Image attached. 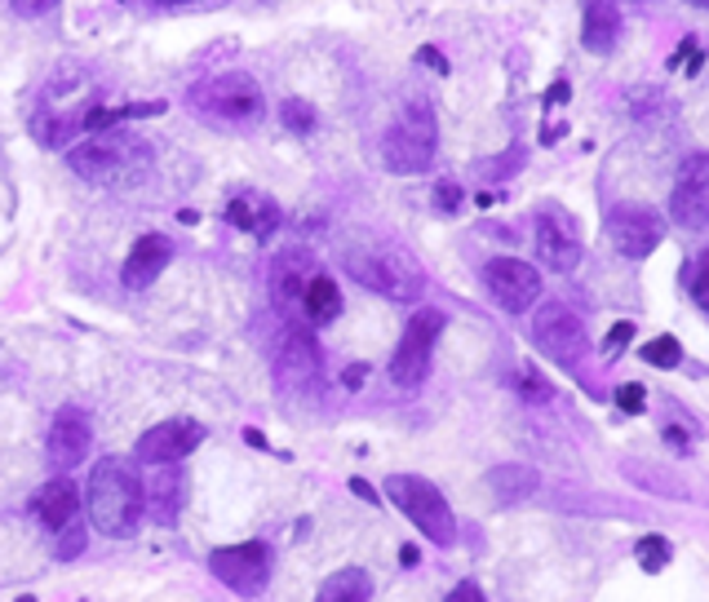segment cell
I'll list each match as a JSON object with an SVG mask.
<instances>
[{
    "label": "cell",
    "instance_id": "obj_1",
    "mask_svg": "<svg viewBox=\"0 0 709 602\" xmlns=\"http://www.w3.org/2000/svg\"><path fill=\"white\" fill-rule=\"evenodd\" d=\"M147 514V488L138 479V465L124 456H102L89 470V519L102 536L129 541Z\"/></svg>",
    "mask_w": 709,
    "mask_h": 602
},
{
    "label": "cell",
    "instance_id": "obj_2",
    "mask_svg": "<svg viewBox=\"0 0 709 602\" xmlns=\"http://www.w3.org/2000/svg\"><path fill=\"white\" fill-rule=\"evenodd\" d=\"M386 496H390V505L403 519L417 523V532L426 541H435V545H452L457 541V519L448 510V496L430 479H421V474H390L386 479Z\"/></svg>",
    "mask_w": 709,
    "mask_h": 602
},
{
    "label": "cell",
    "instance_id": "obj_3",
    "mask_svg": "<svg viewBox=\"0 0 709 602\" xmlns=\"http://www.w3.org/2000/svg\"><path fill=\"white\" fill-rule=\"evenodd\" d=\"M342 267L363 289H372V293H381L390 301H412L421 298V289H426L421 267L408 253H399V249H347Z\"/></svg>",
    "mask_w": 709,
    "mask_h": 602
},
{
    "label": "cell",
    "instance_id": "obj_4",
    "mask_svg": "<svg viewBox=\"0 0 709 602\" xmlns=\"http://www.w3.org/2000/svg\"><path fill=\"white\" fill-rule=\"evenodd\" d=\"M435 142H439L435 111L426 102H408L403 116L381 138V160L395 173H426L435 164Z\"/></svg>",
    "mask_w": 709,
    "mask_h": 602
},
{
    "label": "cell",
    "instance_id": "obj_5",
    "mask_svg": "<svg viewBox=\"0 0 709 602\" xmlns=\"http://www.w3.org/2000/svg\"><path fill=\"white\" fill-rule=\"evenodd\" d=\"M532 341L541 354H550L559 368H577L590 354V332L581 323L577 310H568L563 301H546L532 319Z\"/></svg>",
    "mask_w": 709,
    "mask_h": 602
},
{
    "label": "cell",
    "instance_id": "obj_6",
    "mask_svg": "<svg viewBox=\"0 0 709 602\" xmlns=\"http://www.w3.org/2000/svg\"><path fill=\"white\" fill-rule=\"evenodd\" d=\"M439 332H443V310H435V305H426V310H417V314L408 319V328H403V337H399V345H395V359H390V381H395V385L412 390V385L426 381V372H430V350H435Z\"/></svg>",
    "mask_w": 709,
    "mask_h": 602
},
{
    "label": "cell",
    "instance_id": "obj_7",
    "mask_svg": "<svg viewBox=\"0 0 709 602\" xmlns=\"http://www.w3.org/2000/svg\"><path fill=\"white\" fill-rule=\"evenodd\" d=\"M603 227H608L612 249L621 258H630V262L652 258L661 249V240H666V218L657 209H648V204H617V209H608Z\"/></svg>",
    "mask_w": 709,
    "mask_h": 602
},
{
    "label": "cell",
    "instance_id": "obj_8",
    "mask_svg": "<svg viewBox=\"0 0 709 602\" xmlns=\"http://www.w3.org/2000/svg\"><path fill=\"white\" fill-rule=\"evenodd\" d=\"M209 572H213L227 590L253 599V594H262L267 581H271V550H267L262 541H244V545L213 550V554H209Z\"/></svg>",
    "mask_w": 709,
    "mask_h": 602
},
{
    "label": "cell",
    "instance_id": "obj_9",
    "mask_svg": "<svg viewBox=\"0 0 709 602\" xmlns=\"http://www.w3.org/2000/svg\"><path fill=\"white\" fill-rule=\"evenodd\" d=\"M483 284H488L492 301H497L501 310H510V314L532 310L537 298H541V275H537V267H532V262H519V258H492V262L483 267Z\"/></svg>",
    "mask_w": 709,
    "mask_h": 602
},
{
    "label": "cell",
    "instance_id": "obj_10",
    "mask_svg": "<svg viewBox=\"0 0 709 602\" xmlns=\"http://www.w3.org/2000/svg\"><path fill=\"white\" fill-rule=\"evenodd\" d=\"M670 218L683 231H706L709 227V151H697L683 160L670 195Z\"/></svg>",
    "mask_w": 709,
    "mask_h": 602
},
{
    "label": "cell",
    "instance_id": "obj_11",
    "mask_svg": "<svg viewBox=\"0 0 709 602\" xmlns=\"http://www.w3.org/2000/svg\"><path fill=\"white\" fill-rule=\"evenodd\" d=\"M196 102H204L209 111L218 116H231V120H249L262 111V89L249 71H218L213 80H204L196 89Z\"/></svg>",
    "mask_w": 709,
    "mask_h": 602
},
{
    "label": "cell",
    "instance_id": "obj_12",
    "mask_svg": "<svg viewBox=\"0 0 709 602\" xmlns=\"http://www.w3.org/2000/svg\"><path fill=\"white\" fill-rule=\"evenodd\" d=\"M200 443H204V425L191 421V417H173V421L151 425V430L138 439L133 456L147 461V465H164V461H182V456L196 452Z\"/></svg>",
    "mask_w": 709,
    "mask_h": 602
},
{
    "label": "cell",
    "instance_id": "obj_13",
    "mask_svg": "<svg viewBox=\"0 0 709 602\" xmlns=\"http://www.w3.org/2000/svg\"><path fill=\"white\" fill-rule=\"evenodd\" d=\"M89 448H93V425H89V417H84L80 408H58V417H53V425H49V434H44L49 465H53V470H71V465H80V461L89 456Z\"/></svg>",
    "mask_w": 709,
    "mask_h": 602
},
{
    "label": "cell",
    "instance_id": "obj_14",
    "mask_svg": "<svg viewBox=\"0 0 709 602\" xmlns=\"http://www.w3.org/2000/svg\"><path fill=\"white\" fill-rule=\"evenodd\" d=\"M537 253H541V262L550 267V271H559V275H568V271H577L581 267V240H577V231L568 227V218L555 209V213H541V222H537Z\"/></svg>",
    "mask_w": 709,
    "mask_h": 602
},
{
    "label": "cell",
    "instance_id": "obj_15",
    "mask_svg": "<svg viewBox=\"0 0 709 602\" xmlns=\"http://www.w3.org/2000/svg\"><path fill=\"white\" fill-rule=\"evenodd\" d=\"M147 488V514L156 523H178V510L187 501V479H182V465L178 461H164V465H151V479L142 483Z\"/></svg>",
    "mask_w": 709,
    "mask_h": 602
},
{
    "label": "cell",
    "instance_id": "obj_16",
    "mask_svg": "<svg viewBox=\"0 0 709 602\" xmlns=\"http://www.w3.org/2000/svg\"><path fill=\"white\" fill-rule=\"evenodd\" d=\"M169 258H173V244H169L164 235H142V240L129 249L124 267H120V284H124V289H151V284L160 280V271L169 267Z\"/></svg>",
    "mask_w": 709,
    "mask_h": 602
},
{
    "label": "cell",
    "instance_id": "obj_17",
    "mask_svg": "<svg viewBox=\"0 0 709 602\" xmlns=\"http://www.w3.org/2000/svg\"><path fill=\"white\" fill-rule=\"evenodd\" d=\"M31 510H36V519L44 523V532H62V528L76 519V510H80V492H76L71 479H53V483H44V488L31 496Z\"/></svg>",
    "mask_w": 709,
    "mask_h": 602
},
{
    "label": "cell",
    "instance_id": "obj_18",
    "mask_svg": "<svg viewBox=\"0 0 709 602\" xmlns=\"http://www.w3.org/2000/svg\"><path fill=\"white\" fill-rule=\"evenodd\" d=\"M116 138H84L67 151V169L89 178V182H107L120 169V147H111Z\"/></svg>",
    "mask_w": 709,
    "mask_h": 602
},
{
    "label": "cell",
    "instance_id": "obj_19",
    "mask_svg": "<svg viewBox=\"0 0 709 602\" xmlns=\"http://www.w3.org/2000/svg\"><path fill=\"white\" fill-rule=\"evenodd\" d=\"M617 36H621V9H617V0H590L586 18H581V44L603 58V53L617 49Z\"/></svg>",
    "mask_w": 709,
    "mask_h": 602
},
{
    "label": "cell",
    "instance_id": "obj_20",
    "mask_svg": "<svg viewBox=\"0 0 709 602\" xmlns=\"http://www.w3.org/2000/svg\"><path fill=\"white\" fill-rule=\"evenodd\" d=\"M621 474H626L635 488H643V492H657V496H670V501H692V492H688V483H683L679 474L657 470V465H648V461H621Z\"/></svg>",
    "mask_w": 709,
    "mask_h": 602
},
{
    "label": "cell",
    "instance_id": "obj_21",
    "mask_svg": "<svg viewBox=\"0 0 709 602\" xmlns=\"http://www.w3.org/2000/svg\"><path fill=\"white\" fill-rule=\"evenodd\" d=\"M537 470L532 465H523V461H506V465H492L488 470V488H492V496H501V501H523V496H532L537 492Z\"/></svg>",
    "mask_w": 709,
    "mask_h": 602
},
{
    "label": "cell",
    "instance_id": "obj_22",
    "mask_svg": "<svg viewBox=\"0 0 709 602\" xmlns=\"http://www.w3.org/2000/svg\"><path fill=\"white\" fill-rule=\"evenodd\" d=\"M368 599H372V576H368L363 568L333 572V576L320 585V594H316V602H368Z\"/></svg>",
    "mask_w": 709,
    "mask_h": 602
},
{
    "label": "cell",
    "instance_id": "obj_23",
    "mask_svg": "<svg viewBox=\"0 0 709 602\" xmlns=\"http://www.w3.org/2000/svg\"><path fill=\"white\" fill-rule=\"evenodd\" d=\"M302 305L311 314V323H329L342 314V289L329 280V275H311L307 280V293H302Z\"/></svg>",
    "mask_w": 709,
    "mask_h": 602
},
{
    "label": "cell",
    "instance_id": "obj_24",
    "mask_svg": "<svg viewBox=\"0 0 709 602\" xmlns=\"http://www.w3.org/2000/svg\"><path fill=\"white\" fill-rule=\"evenodd\" d=\"M227 222L231 227H240V231H253V235H267L276 222H280V213H276V204L271 200H231L227 204Z\"/></svg>",
    "mask_w": 709,
    "mask_h": 602
},
{
    "label": "cell",
    "instance_id": "obj_25",
    "mask_svg": "<svg viewBox=\"0 0 709 602\" xmlns=\"http://www.w3.org/2000/svg\"><path fill=\"white\" fill-rule=\"evenodd\" d=\"M280 368H284V372L293 368V385H298V381H311V377L320 372L316 341H311V337H302V332H293V337L284 341V359H280Z\"/></svg>",
    "mask_w": 709,
    "mask_h": 602
},
{
    "label": "cell",
    "instance_id": "obj_26",
    "mask_svg": "<svg viewBox=\"0 0 709 602\" xmlns=\"http://www.w3.org/2000/svg\"><path fill=\"white\" fill-rule=\"evenodd\" d=\"M80 129H84V124H80V116H67V120L44 116V120H36V124H31V133L40 138V147H67Z\"/></svg>",
    "mask_w": 709,
    "mask_h": 602
},
{
    "label": "cell",
    "instance_id": "obj_27",
    "mask_svg": "<svg viewBox=\"0 0 709 602\" xmlns=\"http://www.w3.org/2000/svg\"><path fill=\"white\" fill-rule=\"evenodd\" d=\"M510 381H515V394H519V399H528V403H550V399H555L550 381H546L537 368H528V363H523V368H515V377H510Z\"/></svg>",
    "mask_w": 709,
    "mask_h": 602
},
{
    "label": "cell",
    "instance_id": "obj_28",
    "mask_svg": "<svg viewBox=\"0 0 709 602\" xmlns=\"http://www.w3.org/2000/svg\"><path fill=\"white\" fill-rule=\"evenodd\" d=\"M635 559H639V568L643 572H661V568H670V559H675V550H670V541L666 536H643L639 545H635Z\"/></svg>",
    "mask_w": 709,
    "mask_h": 602
},
{
    "label": "cell",
    "instance_id": "obj_29",
    "mask_svg": "<svg viewBox=\"0 0 709 602\" xmlns=\"http://www.w3.org/2000/svg\"><path fill=\"white\" fill-rule=\"evenodd\" d=\"M639 354H643L652 368H666V372L683 363V345H679V337H652V341H648Z\"/></svg>",
    "mask_w": 709,
    "mask_h": 602
},
{
    "label": "cell",
    "instance_id": "obj_30",
    "mask_svg": "<svg viewBox=\"0 0 709 602\" xmlns=\"http://www.w3.org/2000/svg\"><path fill=\"white\" fill-rule=\"evenodd\" d=\"M280 120H284V129H293V133H311V129H316V111H311V102H302V98L280 102Z\"/></svg>",
    "mask_w": 709,
    "mask_h": 602
},
{
    "label": "cell",
    "instance_id": "obj_31",
    "mask_svg": "<svg viewBox=\"0 0 709 602\" xmlns=\"http://www.w3.org/2000/svg\"><path fill=\"white\" fill-rule=\"evenodd\" d=\"M53 536H58V545H53L58 559H80L84 545H89V532H84V528H71V523H67L62 532H53Z\"/></svg>",
    "mask_w": 709,
    "mask_h": 602
},
{
    "label": "cell",
    "instance_id": "obj_32",
    "mask_svg": "<svg viewBox=\"0 0 709 602\" xmlns=\"http://www.w3.org/2000/svg\"><path fill=\"white\" fill-rule=\"evenodd\" d=\"M630 341H635V323H630V319H621V323H612V332H608V341H603V354H608V359H617Z\"/></svg>",
    "mask_w": 709,
    "mask_h": 602
},
{
    "label": "cell",
    "instance_id": "obj_33",
    "mask_svg": "<svg viewBox=\"0 0 709 602\" xmlns=\"http://www.w3.org/2000/svg\"><path fill=\"white\" fill-rule=\"evenodd\" d=\"M617 408H621V412H643V408H648V394H643V385H639V381H626V385H617Z\"/></svg>",
    "mask_w": 709,
    "mask_h": 602
},
{
    "label": "cell",
    "instance_id": "obj_34",
    "mask_svg": "<svg viewBox=\"0 0 709 602\" xmlns=\"http://www.w3.org/2000/svg\"><path fill=\"white\" fill-rule=\"evenodd\" d=\"M147 116H164V102H129V107H116V120H147Z\"/></svg>",
    "mask_w": 709,
    "mask_h": 602
},
{
    "label": "cell",
    "instance_id": "obj_35",
    "mask_svg": "<svg viewBox=\"0 0 709 602\" xmlns=\"http://www.w3.org/2000/svg\"><path fill=\"white\" fill-rule=\"evenodd\" d=\"M457 204H461V187L457 182H439L435 187V209L439 213H457Z\"/></svg>",
    "mask_w": 709,
    "mask_h": 602
},
{
    "label": "cell",
    "instance_id": "obj_36",
    "mask_svg": "<svg viewBox=\"0 0 709 602\" xmlns=\"http://www.w3.org/2000/svg\"><path fill=\"white\" fill-rule=\"evenodd\" d=\"M13 13H22V18H40V13H49L58 0H4Z\"/></svg>",
    "mask_w": 709,
    "mask_h": 602
},
{
    "label": "cell",
    "instance_id": "obj_37",
    "mask_svg": "<svg viewBox=\"0 0 709 602\" xmlns=\"http://www.w3.org/2000/svg\"><path fill=\"white\" fill-rule=\"evenodd\" d=\"M417 62H426V67H435L439 76H448V71H452V67H448V58H443V53H439L435 44H421V49H417Z\"/></svg>",
    "mask_w": 709,
    "mask_h": 602
},
{
    "label": "cell",
    "instance_id": "obj_38",
    "mask_svg": "<svg viewBox=\"0 0 709 602\" xmlns=\"http://www.w3.org/2000/svg\"><path fill=\"white\" fill-rule=\"evenodd\" d=\"M443 602H488V599H483V590H479L475 581H461V585H457V590H452Z\"/></svg>",
    "mask_w": 709,
    "mask_h": 602
},
{
    "label": "cell",
    "instance_id": "obj_39",
    "mask_svg": "<svg viewBox=\"0 0 709 602\" xmlns=\"http://www.w3.org/2000/svg\"><path fill=\"white\" fill-rule=\"evenodd\" d=\"M692 289H697L701 301H709V249L701 253V262H697V284H692Z\"/></svg>",
    "mask_w": 709,
    "mask_h": 602
},
{
    "label": "cell",
    "instance_id": "obj_40",
    "mask_svg": "<svg viewBox=\"0 0 709 602\" xmlns=\"http://www.w3.org/2000/svg\"><path fill=\"white\" fill-rule=\"evenodd\" d=\"M363 377H368V368H363V363H351V368L342 372V385H347V390H359V385H363Z\"/></svg>",
    "mask_w": 709,
    "mask_h": 602
},
{
    "label": "cell",
    "instance_id": "obj_41",
    "mask_svg": "<svg viewBox=\"0 0 709 602\" xmlns=\"http://www.w3.org/2000/svg\"><path fill=\"white\" fill-rule=\"evenodd\" d=\"M351 492L359 496V501H368V505H377V501H381V496H377V492H372L363 479H351Z\"/></svg>",
    "mask_w": 709,
    "mask_h": 602
},
{
    "label": "cell",
    "instance_id": "obj_42",
    "mask_svg": "<svg viewBox=\"0 0 709 602\" xmlns=\"http://www.w3.org/2000/svg\"><path fill=\"white\" fill-rule=\"evenodd\" d=\"M555 102H568V80L550 84V93H546V107H555Z\"/></svg>",
    "mask_w": 709,
    "mask_h": 602
},
{
    "label": "cell",
    "instance_id": "obj_43",
    "mask_svg": "<svg viewBox=\"0 0 709 602\" xmlns=\"http://www.w3.org/2000/svg\"><path fill=\"white\" fill-rule=\"evenodd\" d=\"M399 559H403V568H417V550H412V545H403Z\"/></svg>",
    "mask_w": 709,
    "mask_h": 602
},
{
    "label": "cell",
    "instance_id": "obj_44",
    "mask_svg": "<svg viewBox=\"0 0 709 602\" xmlns=\"http://www.w3.org/2000/svg\"><path fill=\"white\" fill-rule=\"evenodd\" d=\"M160 4H191V0H160Z\"/></svg>",
    "mask_w": 709,
    "mask_h": 602
}]
</instances>
